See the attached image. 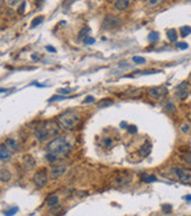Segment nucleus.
<instances>
[{
	"label": "nucleus",
	"mask_w": 191,
	"mask_h": 216,
	"mask_svg": "<svg viewBox=\"0 0 191 216\" xmlns=\"http://www.w3.org/2000/svg\"><path fill=\"white\" fill-rule=\"evenodd\" d=\"M60 132V127L58 125L56 121L53 120H47L44 123H41L34 129V135L37 137V140L40 142H44L48 140L49 137L56 136Z\"/></svg>",
	"instance_id": "obj_1"
},
{
	"label": "nucleus",
	"mask_w": 191,
	"mask_h": 216,
	"mask_svg": "<svg viewBox=\"0 0 191 216\" xmlns=\"http://www.w3.org/2000/svg\"><path fill=\"white\" fill-rule=\"evenodd\" d=\"M80 120H81L80 113L75 109H68L58 116L56 122H58L59 127L62 128L63 130H70L80 122Z\"/></svg>",
	"instance_id": "obj_2"
},
{
	"label": "nucleus",
	"mask_w": 191,
	"mask_h": 216,
	"mask_svg": "<svg viewBox=\"0 0 191 216\" xmlns=\"http://www.w3.org/2000/svg\"><path fill=\"white\" fill-rule=\"evenodd\" d=\"M70 148H72V146L69 145V142H67L65 137L59 136L48 143V154L59 159L61 156H66L69 153Z\"/></svg>",
	"instance_id": "obj_3"
},
{
	"label": "nucleus",
	"mask_w": 191,
	"mask_h": 216,
	"mask_svg": "<svg viewBox=\"0 0 191 216\" xmlns=\"http://www.w3.org/2000/svg\"><path fill=\"white\" fill-rule=\"evenodd\" d=\"M121 25V19L114 14H107L102 21V28L104 30H114Z\"/></svg>",
	"instance_id": "obj_4"
},
{
	"label": "nucleus",
	"mask_w": 191,
	"mask_h": 216,
	"mask_svg": "<svg viewBox=\"0 0 191 216\" xmlns=\"http://www.w3.org/2000/svg\"><path fill=\"white\" fill-rule=\"evenodd\" d=\"M177 179L184 185H191V169L188 168H172Z\"/></svg>",
	"instance_id": "obj_5"
},
{
	"label": "nucleus",
	"mask_w": 191,
	"mask_h": 216,
	"mask_svg": "<svg viewBox=\"0 0 191 216\" xmlns=\"http://www.w3.org/2000/svg\"><path fill=\"white\" fill-rule=\"evenodd\" d=\"M47 181H48V174H47V170L45 168L40 169L34 174L33 182L38 188H44L47 185Z\"/></svg>",
	"instance_id": "obj_6"
},
{
	"label": "nucleus",
	"mask_w": 191,
	"mask_h": 216,
	"mask_svg": "<svg viewBox=\"0 0 191 216\" xmlns=\"http://www.w3.org/2000/svg\"><path fill=\"white\" fill-rule=\"evenodd\" d=\"M66 171H67V166L66 164H55L51 169L49 176H51L52 180H58L60 179Z\"/></svg>",
	"instance_id": "obj_7"
},
{
	"label": "nucleus",
	"mask_w": 191,
	"mask_h": 216,
	"mask_svg": "<svg viewBox=\"0 0 191 216\" xmlns=\"http://www.w3.org/2000/svg\"><path fill=\"white\" fill-rule=\"evenodd\" d=\"M168 93V90L165 87H153L149 90V95L153 97V99H161L164 95H167Z\"/></svg>",
	"instance_id": "obj_8"
},
{
	"label": "nucleus",
	"mask_w": 191,
	"mask_h": 216,
	"mask_svg": "<svg viewBox=\"0 0 191 216\" xmlns=\"http://www.w3.org/2000/svg\"><path fill=\"white\" fill-rule=\"evenodd\" d=\"M23 167L25 168V170H27V171L32 170V169L35 167V160H34V157L32 156V155H30V154L23 155Z\"/></svg>",
	"instance_id": "obj_9"
},
{
	"label": "nucleus",
	"mask_w": 191,
	"mask_h": 216,
	"mask_svg": "<svg viewBox=\"0 0 191 216\" xmlns=\"http://www.w3.org/2000/svg\"><path fill=\"white\" fill-rule=\"evenodd\" d=\"M177 97L181 100H184L188 97V82H182L178 87H177Z\"/></svg>",
	"instance_id": "obj_10"
},
{
	"label": "nucleus",
	"mask_w": 191,
	"mask_h": 216,
	"mask_svg": "<svg viewBox=\"0 0 191 216\" xmlns=\"http://www.w3.org/2000/svg\"><path fill=\"white\" fill-rule=\"evenodd\" d=\"M4 147H5V149L7 150L8 153H13V152H16L18 150V142L16 141V140H13V139H7L6 141H5V145H4Z\"/></svg>",
	"instance_id": "obj_11"
},
{
	"label": "nucleus",
	"mask_w": 191,
	"mask_h": 216,
	"mask_svg": "<svg viewBox=\"0 0 191 216\" xmlns=\"http://www.w3.org/2000/svg\"><path fill=\"white\" fill-rule=\"evenodd\" d=\"M130 0H116L115 1V8L117 11H124L129 7Z\"/></svg>",
	"instance_id": "obj_12"
},
{
	"label": "nucleus",
	"mask_w": 191,
	"mask_h": 216,
	"mask_svg": "<svg viewBox=\"0 0 191 216\" xmlns=\"http://www.w3.org/2000/svg\"><path fill=\"white\" fill-rule=\"evenodd\" d=\"M150 152H151V143H150L149 141L144 142V145H143V146L141 147V149H140V154H141L143 157H145L150 154Z\"/></svg>",
	"instance_id": "obj_13"
},
{
	"label": "nucleus",
	"mask_w": 191,
	"mask_h": 216,
	"mask_svg": "<svg viewBox=\"0 0 191 216\" xmlns=\"http://www.w3.org/2000/svg\"><path fill=\"white\" fill-rule=\"evenodd\" d=\"M11 178H12V174L8 169H6V168L0 169V181L1 182H8Z\"/></svg>",
	"instance_id": "obj_14"
},
{
	"label": "nucleus",
	"mask_w": 191,
	"mask_h": 216,
	"mask_svg": "<svg viewBox=\"0 0 191 216\" xmlns=\"http://www.w3.org/2000/svg\"><path fill=\"white\" fill-rule=\"evenodd\" d=\"M59 203V197L56 195H51L46 199V204L48 207H54V206H58Z\"/></svg>",
	"instance_id": "obj_15"
},
{
	"label": "nucleus",
	"mask_w": 191,
	"mask_h": 216,
	"mask_svg": "<svg viewBox=\"0 0 191 216\" xmlns=\"http://www.w3.org/2000/svg\"><path fill=\"white\" fill-rule=\"evenodd\" d=\"M114 104V101L111 100V99H109V97H104V99H102V100H100L99 102H97V107L99 108H106L108 106H110V104Z\"/></svg>",
	"instance_id": "obj_16"
},
{
	"label": "nucleus",
	"mask_w": 191,
	"mask_h": 216,
	"mask_svg": "<svg viewBox=\"0 0 191 216\" xmlns=\"http://www.w3.org/2000/svg\"><path fill=\"white\" fill-rule=\"evenodd\" d=\"M141 180L145 182V183H151V182H155L157 178L155 175H150V174H142L141 175Z\"/></svg>",
	"instance_id": "obj_17"
},
{
	"label": "nucleus",
	"mask_w": 191,
	"mask_h": 216,
	"mask_svg": "<svg viewBox=\"0 0 191 216\" xmlns=\"http://www.w3.org/2000/svg\"><path fill=\"white\" fill-rule=\"evenodd\" d=\"M167 37H168V39L171 41V42H175L176 40H177V32H176V30H174V28L168 30V32H167Z\"/></svg>",
	"instance_id": "obj_18"
},
{
	"label": "nucleus",
	"mask_w": 191,
	"mask_h": 216,
	"mask_svg": "<svg viewBox=\"0 0 191 216\" xmlns=\"http://www.w3.org/2000/svg\"><path fill=\"white\" fill-rule=\"evenodd\" d=\"M45 20V18H44V15H39V16H35L33 20H32V25L31 27L32 28H34V27H37V26H39L40 24L42 23Z\"/></svg>",
	"instance_id": "obj_19"
},
{
	"label": "nucleus",
	"mask_w": 191,
	"mask_h": 216,
	"mask_svg": "<svg viewBox=\"0 0 191 216\" xmlns=\"http://www.w3.org/2000/svg\"><path fill=\"white\" fill-rule=\"evenodd\" d=\"M89 32H90V28L86 26V27H83L82 30L80 31V34H79V38L83 40V39H86V38L88 37V33H89Z\"/></svg>",
	"instance_id": "obj_20"
},
{
	"label": "nucleus",
	"mask_w": 191,
	"mask_h": 216,
	"mask_svg": "<svg viewBox=\"0 0 191 216\" xmlns=\"http://www.w3.org/2000/svg\"><path fill=\"white\" fill-rule=\"evenodd\" d=\"M9 157V153L5 149V147H1L0 146V159L1 160H6Z\"/></svg>",
	"instance_id": "obj_21"
},
{
	"label": "nucleus",
	"mask_w": 191,
	"mask_h": 216,
	"mask_svg": "<svg viewBox=\"0 0 191 216\" xmlns=\"http://www.w3.org/2000/svg\"><path fill=\"white\" fill-rule=\"evenodd\" d=\"M191 33V27L190 26H183L181 27V35L182 37H186Z\"/></svg>",
	"instance_id": "obj_22"
},
{
	"label": "nucleus",
	"mask_w": 191,
	"mask_h": 216,
	"mask_svg": "<svg viewBox=\"0 0 191 216\" xmlns=\"http://www.w3.org/2000/svg\"><path fill=\"white\" fill-rule=\"evenodd\" d=\"M18 210H19V208L18 207H13V208L8 209V210H6L4 214H5V216H13L16 215V213H18Z\"/></svg>",
	"instance_id": "obj_23"
},
{
	"label": "nucleus",
	"mask_w": 191,
	"mask_h": 216,
	"mask_svg": "<svg viewBox=\"0 0 191 216\" xmlns=\"http://www.w3.org/2000/svg\"><path fill=\"white\" fill-rule=\"evenodd\" d=\"M158 38H160V34L157 32H151L148 39H149V41H156V40H158Z\"/></svg>",
	"instance_id": "obj_24"
},
{
	"label": "nucleus",
	"mask_w": 191,
	"mask_h": 216,
	"mask_svg": "<svg viewBox=\"0 0 191 216\" xmlns=\"http://www.w3.org/2000/svg\"><path fill=\"white\" fill-rule=\"evenodd\" d=\"M165 111L169 113L175 112V104H172V102H168V104H165Z\"/></svg>",
	"instance_id": "obj_25"
},
{
	"label": "nucleus",
	"mask_w": 191,
	"mask_h": 216,
	"mask_svg": "<svg viewBox=\"0 0 191 216\" xmlns=\"http://www.w3.org/2000/svg\"><path fill=\"white\" fill-rule=\"evenodd\" d=\"M183 160L188 164H190V166H191V152H188V153H185V154H184V155H183Z\"/></svg>",
	"instance_id": "obj_26"
},
{
	"label": "nucleus",
	"mask_w": 191,
	"mask_h": 216,
	"mask_svg": "<svg viewBox=\"0 0 191 216\" xmlns=\"http://www.w3.org/2000/svg\"><path fill=\"white\" fill-rule=\"evenodd\" d=\"M133 61H134L135 64H138V65H141V64H144L145 59H144V58H142V57H134V58H133Z\"/></svg>",
	"instance_id": "obj_27"
},
{
	"label": "nucleus",
	"mask_w": 191,
	"mask_h": 216,
	"mask_svg": "<svg viewBox=\"0 0 191 216\" xmlns=\"http://www.w3.org/2000/svg\"><path fill=\"white\" fill-rule=\"evenodd\" d=\"M163 1L164 0H149V6H151V7L157 6V5H161Z\"/></svg>",
	"instance_id": "obj_28"
},
{
	"label": "nucleus",
	"mask_w": 191,
	"mask_h": 216,
	"mask_svg": "<svg viewBox=\"0 0 191 216\" xmlns=\"http://www.w3.org/2000/svg\"><path fill=\"white\" fill-rule=\"evenodd\" d=\"M66 99V97L65 95H54V97H52L48 101H58V100H65Z\"/></svg>",
	"instance_id": "obj_29"
},
{
	"label": "nucleus",
	"mask_w": 191,
	"mask_h": 216,
	"mask_svg": "<svg viewBox=\"0 0 191 216\" xmlns=\"http://www.w3.org/2000/svg\"><path fill=\"white\" fill-rule=\"evenodd\" d=\"M162 209H163V213H165V214H170L171 213V206L170 204H164L163 207H162Z\"/></svg>",
	"instance_id": "obj_30"
},
{
	"label": "nucleus",
	"mask_w": 191,
	"mask_h": 216,
	"mask_svg": "<svg viewBox=\"0 0 191 216\" xmlns=\"http://www.w3.org/2000/svg\"><path fill=\"white\" fill-rule=\"evenodd\" d=\"M73 90H70V88H61V90H59V93L62 94V95H67L69 93H72Z\"/></svg>",
	"instance_id": "obj_31"
},
{
	"label": "nucleus",
	"mask_w": 191,
	"mask_h": 216,
	"mask_svg": "<svg viewBox=\"0 0 191 216\" xmlns=\"http://www.w3.org/2000/svg\"><path fill=\"white\" fill-rule=\"evenodd\" d=\"M83 41L87 44V45H93L94 42H95V39L94 38H89V37H87L86 39H83Z\"/></svg>",
	"instance_id": "obj_32"
},
{
	"label": "nucleus",
	"mask_w": 191,
	"mask_h": 216,
	"mask_svg": "<svg viewBox=\"0 0 191 216\" xmlns=\"http://www.w3.org/2000/svg\"><path fill=\"white\" fill-rule=\"evenodd\" d=\"M137 132V127L136 126H128V133L130 134H135Z\"/></svg>",
	"instance_id": "obj_33"
},
{
	"label": "nucleus",
	"mask_w": 191,
	"mask_h": 216,
	"mask_svg": "<svg viewBox=\"0 0 191 216\" xmlns=\"http://www.w3.org/2000/svg\"><path fill=\"white\" fill-rule=\"evenodd\" d=\"M177 47L181 49H186L188 48V44L186 42H177Z\"/></svg>",
	"instance_id": "obj_34"
},
{
	"label": "nucleus",
	"mask_w": 191,
	"mask_h": 216,
	"mask_svg": "<svg viewBox=\"0 0 191 216\" xmlns=\"http://www.w3.org/2000/svg\"><path fill=\"white\" fill-rule=\"evenodd\" d=\"M19 1H20V0H6V2H7L8 6H16Z\"/></svg>",
	"instance_id": "obj_35"
},
{
	"label": "nucleus",
	"mask_w": 191,
	"mask_h": 216,
	"mask_svg": "<svg viewBox=\"0 0 191 216\" xmlns=\"http://www.w3.org/2000/svg\"><path fill=\"white\" fill-rule=\"evenodd\" d=\"M95 100H94V97H86V100H83V104H88V102H94Z\"/></svg>",
	"instance_id": "obj_36"
},
{
	"label": "nucleus",
	"mask_w": 191,
	"mask_h": 216,
	"mask_svg": "<svg viewBox=\"0 0 191 216\" xmlns=\"http://www.w3.org/2000/svg\"><path fill=\"white\" fill-rule=\"evenodd\" d=\"M25 7H26V2H23L21 4V6L19 7V9H18V12L21 14V13H23V11H25Z\"/></svg>",
	"instance_id": "obj_37"
},
{
	"label": "nucleus",
	"mask_w": 191,
	"mask_h": 216,
	"mask_svg": "<svg viewBox=\"0 0 191 216\" xmlns=\"http://www.w3.org/2000/svg\"><path fill=\"white\" fill-rule=\"evenodd\" d=\"M46 49L47 51H49V52H52V53L56 52V49H55L54 47H52V46H46Z\"/></svg>",
	"instance_id": "obj_38"
},
{
	"label": "nucleus",
	"mask_w": 191,
	"mask_h": 216,
	"mask_svg": "<svg viewBox=\"0 0 191 216\" xmlns=\"http://www.w3.org/2000/svg\"><path fill=\"white\" fill-rule=\"evenodd\" d=\"M189 129H190V126H189V125H184V126L182 127V130H183V132H188Z\"/></svg>",
	"instance_id": "obj_39"
},
{
	"label": "nucleus",
	"mask_w": 191,
	"mask_h": 216,
	"mask_svg": "<svg viewBox=\"0 0 191 216\" xmlns=\"http://www.w3.org/2000/svg\"><path fill=\"white\" fill-rule=\"evenodd\" d=\"M103 143H104V146H110V145H111V140H109V139H106Z\"/></svg>",
	"instance_id": "obj_40"
},
{
	"label": "nucleus",
	"mask_w": 191,
	"mask_h": 216,
	"mask_svg": "<svg viewBox=\"0 0 191 216\" xmlns=\"http://www.w3.org/2000/svg\"><path fill=\"white\" fill-rule=\"evenodd\" d=\"M184 200L191 202V195H186V196H184Z\"/></svg>",
	"instance_id": "obj_41"
},
{
	"label": "nucleus",
	"mask_w": 191,
	"mask_h": 216,
	"mask_svg": "<svg viewBox=\"0 0 191 216\" xmlns=\"http://www.w3.org/2000/svg\"><path fill=\"white\" fill-rule=\"evenodd\" d=\"M65 4H72V1H74V0H62Z\"/></svg>",
	"instance_id": "obj_42"
},
{
	"label": "nucleus",
	"mask_w": 191,
	"mask_h": 216,
	"mask_svg": "<svg viewBox=\"0 0 191 216\" xmlns=\"http://www.w3.org/2000/svg\"><path fill=\"white\" fill-rule=\"evenodd\" d=\"M7 90H0V93H4V92H6Z\"/></svg>",
	"instance_id": "obj_43"
}]
</instances>
